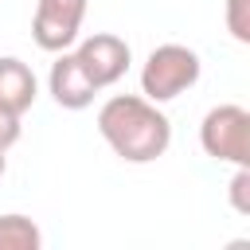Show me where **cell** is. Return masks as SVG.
<instances>
[{"label":"cell","instance_id":"cell-12","mask_svg":"<svg viewBox=\"0 0 250 250\" xmlns=\"http://www.w3.org/2000/svg\"><path fill=\"white\" fill-rule=\"evenodd\" d=\"M4 172H8V156L0 152V176H4Z\"/></svg>","mask_w":250,"mask_h":250},{"label":"cell","instance_id":"cell-5","mask_svg":"<svg viewBox=\"0 0 250 250\" xmlns=\"http://www.w3.org/2000/svg\"><path fill=\"white\" fill-rule=\"evenodd\" d=\"M74 59L82 62V70L90 74V82H94L98 90H105V86H113V82L125 78V70H129V62H133V51H129V43H125L121 35H113V31H94V35H86V39L74 47Z\"/></svg>","mask_w":250,"mask_h":250},{"label":"cell","instance_id":"cell-10","mask_svg":"<svg viewBox=\"0 0 250 250\" xmlns=\"http://www.w3.org/2000/svg\"><path fill=\"white\" fill-rule=\"evenodd\" d=\"M227 191H230V207L238 215H250V168H234Z\"/></svg>","mask_w":250,"mask_h":250},{"label":"cell","instance_id":"cell-3","mask_svg":"<svg viewBox=\"0 0 250 250\" xmlns=\"http://www.w3.org/2000/svg\"><path fill=\"white\" fill-rule=\"evenodd\" d=\"M199 145L211 160L250 168V109L238 102H223L207 109L199 121Z\"/></svg>","mask_w":250,"mask_h":250},{"label":"cell","instance_id":"cell-8","mask_svg":"<svg viewBox=\"0 0 250 250\" xmlns=\"http://www.w3.org/2000/svg\"><path fill=\"white\" fill-rule=\"evenodd\" d=\"M43 246V230L35 227V219L12 211L0 215V250H39Z\"/></svg>","mask_w":250,"mask_h":250},{"label":"cell","instance_id":"cell-7","mask_svg":"<svg viewBox=\"0 0 250 250\" xmlns=\"http://www.w3.org/2000/svg\"><path fill=\"white\" fill-rule=\"evenodd\" d=\"M39 98V82H35V70L16 59V55H4L0 59V109L23 117Z\"/></svg>","mask_w":250,"mask_h":250},{"label":"cell","instance_id":"cell-9","mask_svg":"<svg viewBox=\"0 0 250 250\" xmlns=\"http://www.w3.org/2000/svg\"><path fill=\"white\" fill-rule=\"evenodd\" d=\"M223 20L234 43H250V0H227Z\"/></svg>","mask_w":250,"mask_h":250},{"label":"cell","instance_id":"cell-6","mask_svg":"<svg viewBox=\"0 0 250 250\" xmlns=\"http://www.w3.org/2000/svg\"><path fill=\"white\" fill-rule=\"evenodd\" d=\"M47 90L55 98L59 109H86L98 98V86L90 82V74L82 70V62L74 59V51H59L47 74Z\"/></svg>","mask_w":250,"mask_h":250},{"label":"cell","instance_id":"cell-1","mask_svg":"<svg viewBox=\"0 0 250 250\" xmlns=\"http://www.w3.org/2000/svg\"><path fill=\"white\" fill-rule=\"evenodd\" d=\"M98 133L125 164H152L172 145L168 113L145 94H113L98 109Z\"/></svg>","mask_w":250,"mask_h":250},{"label":"cell","instance_id":"cell-11","mask_svg":"<svg viewBox=\"0 0 250 250\" xmlns=\"http://www.w3.org/2000/svg\"><path fill=\"white\" fill-rule=\"evenodd\" d=\"M20 133H23L20 117H16V113H8V109H0V152H8V148L20 141Z\"/></svg>","mask_w":250,"mask_h":250},{"label":"cell","instance_id":"cell-2","mask_svg":"<svg viewBox=\"0 0 250 250\" xmlns=\"http://www.w3.org/2000/svg\"><path fill=\"white\" fill-rule=\"evenodd\" d=\"M203 74V62L199 55L188 47V43H160L148 51L145 66H141V94L156 105L180 98L184 90H191Z\"/></svg>","mask_w":250,"mask_h":250},{"label":"cell","instance_id":"cell-4","mask_svg":"<svg viewBox=\"0 0 250 250\" xmlns=\"http://www.w3.org/2000/svg\"><path fill=\"white\" fill-rule=\"evenodd\" d=\"M86 20V0H35V16H31V39L39 51L59 55L70 51L78 43Z\"/></svg>","mask_w":250,"mask_h":250}]
</instances>
